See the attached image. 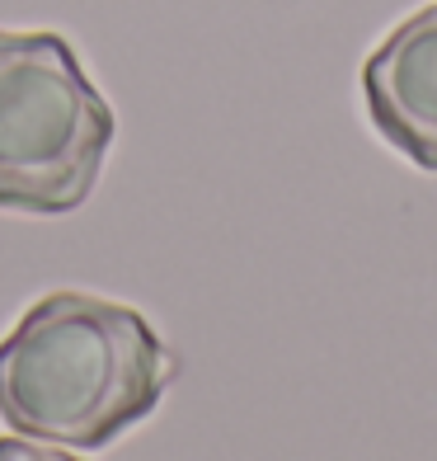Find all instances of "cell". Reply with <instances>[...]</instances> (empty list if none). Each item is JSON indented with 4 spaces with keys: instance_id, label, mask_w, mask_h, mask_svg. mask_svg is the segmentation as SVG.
Listing matches in <instances>:
<instances>
[{
    "instance_id": "obj_1",
    "label": "cell",
    "mask_w": 437,
    "mask_h": 461,
    "mask_svg": "<svg viewBox=\"0 0 437 461\" xmlns=\"http://www.w3.org/2000/svg\"><path fill=\"white\" fill-rule=\"evenodd\" d=\"M174 372V353L141 311L48 292L0 339V419L33 443L94 452L141 424Z\"/></svg>"
},
{
    "instance_id": "obj_2",
    "label": "cell",
    "mask_w": 437,
    "mask_h": 461,
    "mask_svg": "<svg viewBox=\"0 0 437 461\" xmlns=\"http://www.w3.org/2000/svg\"><path fill=\"white\" fill-rule=\"evenodd\" d=\"M113 137L118 118L67 38L0 33V212H76Z\"/></svg>"
},
{
    "instance_id": "obj_3",
    "label": "cell",
    "mask_w": 437,
    "mask_h": 461,
    "mask_svg": "<svg viewBox=\"0 0 437 461\" xmlns=\"http://www.w3.org/2000/svg\"><path fill=\"white\" fill-rule=\"evenodd\" d=\"M371 128L419 170H437V5L409 14L362 67Z\"/></svg>"
},
{
    "instance_id": "obj_4",
    "label": "cell",
    "mask_w": 437,
    "mask_h": 461,
    "mask_svg": "<svg viewBox=\"0 0 437 461\" xmlns=\"http://www.w3.org/2000/svg\"><path fill=\"white\" fill-rule=\"evenodd\" d=\"M0 461H80V456H71V447H48L14 433V438H0Z\"/></svg>"
}]
</instances>
